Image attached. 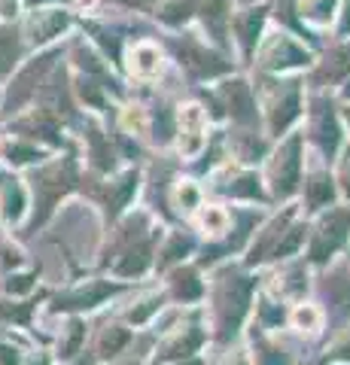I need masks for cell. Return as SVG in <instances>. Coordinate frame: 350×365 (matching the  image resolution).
<instances>
[{"mask_svg":"<svg viewBox=\"0 0 350 365\" xmlns=\"http://www.w3.org/2000/svg\"><path fill=\"white\" fill-rule=\"evenodd\" d=\"M198 341H201V335H198V332H189V338H186V341L180 338L177 344L168 347V350L162 353V359H171V356H189V353L198 347Z\"/></svg>","mask_w":350,"mask_h":365,"instance_id":"obj_13","label":"cell"},{"mask_svg":"<svg viewBox=\"0 0 350 365\" xmlns=\"http://www.w3.org/2000/svg\"><path fill=\"white\" fill-rule=\"evenodd\" d=\"M308 195H311V204H314V207H323V204H329L332 201V195H335V192H332V180L329 177H314L311 182H308Z\"/></svg>","mask_w":350,"mask_h":365,"instance_id":"obj_9","label":"cell"},{"mask_svg":"<svg viewBox=\"0 0 350 365\" xmlns=\"http://www.w3.org/2000/svg\"><path fill=\"white\" fill-rule=\"evenodd\" d=\"M259 28H262V13H250V16L241 21V37H244V46H247V49H253V40H256Z\"/></svg>","mask_w":350,"mask_h":365,"instance_id":"obj_14","label":"cell"},{"mask_svg":"<svg viewBox=\"0 0 350 365\" xmlns=\"http://www.w3.org/2000/svg\"><path fill=\"white\" fill-rule=\"evenodd\" d=\"M344 180H347V192H350V153H347V162H344Z\"/></svg>","mask_w":350,"mask_h":365,"instance_id":"obj_29","label":"cell"},{"mask_svg":"<svg viewBox=\"0 0 350 365\" xmlns=\"http://www.w3.org/2000/svg\"><path fill=\"white\" fill-rule=\"evenodd\" d=\"M21 213V192H19V186H9L6 189V216H16Z\"/></svg>","mask_w":350,"mask_h":365,"instance_id":"obj_18","label":"cell"},{"mask_svg":"<svg viewBox=\"0 0 350 365\" xmlns=\"http://www.w3.org/2000/svg\"><path fill=\"white\" fill-rule=\"evenodd\" d=\"M347 228H350V210H338V213H332L329 220L320 225L317 241H314V250H311L314 262H323L329 253H335V250L344 244Z\"/></svg>","mask_w":350,"mask_h":365,"instance_id":"obj_1","label":"cell"},{"mask_svg":"<svg viewBox=\"0 0 350 365\" xmlns=\"http://www.w3.org/2000/svg\"><path fill=\"white\" fill-rule=\"evenodd\" d=\"M296 323H299L302 329H314V326H317V311H314V307H299Z\"/></svg>","mask_w":350,"mask_h":365,"instance_id":"obj_20","label":"cell"},{"mask_svg":"<svg viewBox=\"0 0 350 365\" xmlns=\"http://www.w3.org/2000/svg\"><path fill=\"white\" fill-rule=\"evenodd\" d=\"M174 289H177L180 299H195V295L201 292V283L195 280V274H192V271H183V274H177Z\"/></svg>","mask_w":350,"mask_h":365,"instance_id":"obj_12","label":"cell"},{"mask_svg":"<svg viewBox=\"0 0 350 365\" xmlns=\"http://www.w3.org/2000/svg\"><path fill=\"white\" fill-rule=\"evenodd\" d=\"M146 268V250L140 247L138 253H128V259L119 265V274H140Z\"/></svg>","mask_w":350,"mask_h":365,"instance_id":"obj_16","label":"cell"},{"mask_svg":"<svg viewBox=\"0 0 350 365\" xmlns=\"http://www.w3.org/2000/svg\"><path fill=\"white\" fill-rule=\"evenodd\" d=\"M34 4H40V0H34Z\"/></svg>","mask_w":350,"mask_h":365,"instance_id":"obj_34","label":"cell"},{"mask_svg":"<svg viewBox=\"0 0 350 365\" xmlns=\"http://www.w3.org/2000/svg\"><path fill=\"white\" fill-rule=\"evenodd\" d=\"M296 113H299V95H296V91H289V95L277 104V110L271 113V131L280 134L292 119H296Z\"/></svg>","mask_w":350,"mask_h":365,"instance_id":"obj_6","label":"cell"},{"mask_svg":"<svg viewBox=\"0 0 350 365\" xmlns=\"http://www.w3.org/2000/svg\"><path fill=\"white\" fill-rule=\"evenodd\" d=\"M19 283H9V289H28L31 287V277H16Z\"/></svg>","mask_w":350,"mask_h":365,"instance_id":"obj_27","label":"cell"},{"mask_svg":"<svg viewBox=\"0 0 350 365\" xmlns=\"http://www.w3.org/2000/svg\"><path fill=\"white\" fill-rule=\"evenodd\" d=\"M180 201H186V204H192V201H195V192H192V189H186V192H180Z\"/></svg>","mask_w":350,"mask_h":365,"instance_id":"obj_28","label":"cell"},{"mask_svg":"<svg viewBox=\"0 0 350 365\" xmlns=\"http://www.w3.org/2000/svg\"><path fill=\"white\" fill-rule=\"evenodd\" d=\"M320 140H323V150H335V143H338V128H335V119L332 116H323L320 122Z\"/></svg>","mask_w":350,"mask_h":365,"instance_id":"obj_15","label":"cell"},{"mask_svg":"<svg viewBox=\"0 0 350 365\" xmlns=\"http://www.w3.org/2000/svg\"><path fill=\"white\" fill-rule=\"evenodd\" d=\"M80 365H92V362H80Z\"/></svg>","mask_w":350,"mask_h":365,"instance_id":"obj_32","label":"cell"},{"mask_svg":"<svg viewBox=\"0 0 350 365\" xmlns=\"http://www.w3.org/2000/svg\"><path fill=\"white\" fill-rule=\"evenodd\" d=\"M64 25H67L64 13H40V16H34V21H31V34H34V40H37V43H46Z\"/></svg>","mask_w":350,"mask_h":365,"instance_id":"obj_5","label":"cell"},{"mask_svg":"<svg viewBox=\"0 0 350 365\" xmlns=\"http://www.w3.org/2000/svg\"><path fill=\"white\" fill-rule=\"evenodd\" d=\"M0 365H19L16 359V353L9 350V347H0Z\"/></svg>","mask_w":350,"mask_h":365,"instance_id":"obj_25","label":"cell"},{"mask_svg":"<svg viewBox=\"0 0 350 365\" xmlns=\"http://www.w3.org/2000/svg\"><path fill=\"white\" fill-rule=\"evenodd\" d=\"M299 241H302V228H292V232H289V237H287V241H284V244H280V247H277V256H287V253H292V250H296V247H299Z\"/></svg>","mask_w":350,"mask_h":365,"instance_id":"obj_22","label":"cell"},{"mask_svg":"<svg viewBox=\"0 0 350 365\" xmlns=\"http://www.w3.org/2000/svg\"><path fill=\"white\" fill-rule=\"evenodd\" d=\"M205 119H201V110L198 107H186L183 110V153L186 155H195L201 150V143H205Z\"/></svg>","mask_w":350,"mask_h":365,"instance_id":"obj_3","label":"cell"},{"mask_svg":"<svg viewBox=\"0 0 350 365\" xmlns=\"http://www.w3.org/2000/svg\"><path fill=\"white\" fill-rule=\"evenodd\" d=\"M235 365H244V362H235Z\"/></svg>","mask_w":350,"mask_h":365,"instance_id":"obj_33","label":"cell"},{"mask_svg":"<svg viewBox=\"0 0 350 365\" xmlns=\"http://www.w3.org/2000/svg\"><path fill=\"white\" fill-rule=\"evenodd\" d=\"M225 95H229V110L235 113V116L238 119H250L253 116V104H250V95H247V88L241 86V83H235L229 91H225Z\"/></svg>","mask_w":350,"mask_h":365,"instance_id":"obj_7","label":"cell"},{"mask_svg":"<svg viewBox=\"0 0 350 365\" xmlns=\"http://www.w3.org/2000/svg\"><path fill=\"white\" fill-rule=\"evenodd\" d=\"M347 67H350V49H341V52L335 55V64L329 67V73H332V76H338L341 71H347Z\"/></svg>","mask_w":350,"mask_h":365,"instance_id":"obj_23","label":"cell"},{"mask_svg":"<svg viewBox=\"0 0 350 365\" xmlns=\"http://www.w3.org/2000/svg\"><path fill=\"white\" fill-rule=\"evenodd\" d=\"M19 55V40L13 31H0V73H6L9 67H13Z\"/></svg>","mask_w":350,"mask_h":365,"instance_id":"obj_10","label":"cell"},{"mask_svg":"<svg viewBox=\"0 0 350 365\" xmlns=\"http://www.w3.org/2000/svg\"><path fill=\"white\" fill-rule=\"evenodd\" d=\"M186 365H198V362H186Z\"/></svg>","mask_w":350,"mask_h":365,"instance_id":"obj_31","label":"cell"},{"mask_svg":"<svg viewBox=\"0 0 350 365\" xmlns=\"http://www.w3.org/2000/svg\"><path fill=\"white\" fill-rule=\"evenodd\" d=\"M128 341V335L122 332V329H113L110 335H104V353H116L122 344H125Z\"/></svg>","mask_w":350,"mask_h":365,"instance_id":"obj_19","label":"cell"},{"mask_svg":"<svg viewBox=\"0 0 350 365\" xmlns=\"http://www.w3.org/2000/svg\"><path fill=\"white\" fill-rule=\"evenodd\" d=\"M344 91H347V98H350V86H347V88H344Z\"/></svg>","mask_w":350,"mask_h":365,"instance_id":"obj_30","label":"cell"},{"mask_svg":"<svg viewBox=\"0 0 350 365\" xmlns=\"http://www.w3.org/2000/svg\"><path fill=\"white\" fill-rule=\"evenodd\" d=\"M155 307H159V302H155V299H150V302H146V304L140 307L138 314H131V319H134V323H140V319H146V317H150V314L155 311Z\"/></svg>","mask_w":350,"mask_h":365,"instance_id":"obj_24","label":"cell"},{"mask_svg":"<svg viewBox=\"0 0 350 365\" xmlns=\"http://www.w3.org/2000/svg\"><path fill=\"white\" fill-rule=\"evenodd\" d=\"M229 192H232V195H250V198H259V186H256V180H253V177H241V180H238V186H232Z\"/></svg>","mask_w":350,"mask_h":365,"instance_id":"obj_17","label":"cell"},{"mask_svg":"<svg viewBox=\"0 0 350 365\" xmlns=\"http://www.w3.org/2000/svg\"><path fill=\"white\" fill-rule=\"evenodd\" d=\"M205 228H207V232H222V228H225V216L220 210H207L205 213Z\"/></svg>","mask_w":350,"mask_h":365,"instance_id":"obj_21","label":"cell"},{"mask_svg":"<svg viewBox=\"0 0 350 365\" xmlns=\"http://www.w3.org/2000/svg\"><path fill=\"white\" fill-rule=\"evenodd\" d=\"M271 177H274L277 195H289V192L296 189V180H299V137H292L284 150L277 153L274 165H271Z\"/></svg>","mask_w":350,"mask_h":365,"instance_id":"obj_2","label":"cell"},{"mask_svg":"<svg viewBox=\"0 0 350 365\" xmlns=\"http://www.w3.org/2000/svg\"><path fill=\"white\" fill-rule=\"evenodd\" d=\"M104 295H110V287H92L88 292H76V295H71L67 299V304L71 307H92V304H98Z\"/></svg>","mask_w":350,"mask_h":365,"instance_id":"obj_11","label":"cell"},{"mask_svg":"<svg viewBox=\"0 0 350 365\" xmlns=\"http://www.w3.org/2000/svg\"><path fill=\"white\" fill-rule=\"evenodd\" d=\"M134 71L143 76L155 73L159 71V52H155L153 46H138V49H134Z\"/></svg>","mask_w":350,"mask_h":365,"instance_id":"obj_8","label":"cell"},{"mask_svg":"<svg viewBox=\"0 0 350 365\" xmlns=\"http://www.w3.org/2000/svg\"><path fill=\"white\" fill-rule=\"evenodd\" d=\"M308 61V55H304L296 43L289 40H274L271 43V49L265 55V64L268 67H296V64H304Z\"/></svg>","mask_w":350,"mask_h":365,"instance_id":"obj_4","label":"cell"},{"mask_svg":"<svg viewBox=\"0 0 350 365\" xmlns=\"http://www.w3.org/2000/svg\"><path fill=\"white\" fill-rule=\"evenodd\" d=\"M341 34H350V0L344 6V19H341Z\"/></svg>","mask_w":350,"mask_h":365,"instance_id":"obj_26","label":"cell"}]
</instances>
